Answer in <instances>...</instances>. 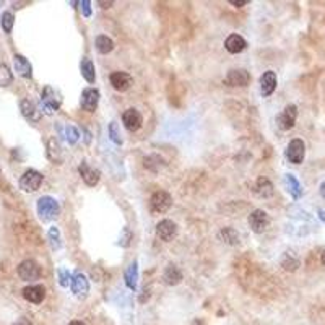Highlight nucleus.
<instances>
[{
	"label": "nucleus",
	"mask_w": 325,
	"mask_h": 325,
	"mask_svg": "<svg viewBox=\"0 0 325 325\" xmlns=\"http://www.w3.org/2000/svg\"><path fill=\"white\" fill-rule=\"evenodd\" d=\"M0 24H2V29L5 33H12L13 24H15V16L12 12H4L0 16Z\"/></svg>",
	"instance_id": "c756f323"
},
{
	"label": "nucleus",
	"mask_w": 325,
	"mask_h": 325,
	"mask_svg": "<svg viewBox=\"0 0 325 325\" xmlns=\"http://www.w3.org/2000/svg\"><path fill=\"white\" fill-rule=\"evenodd\" d=\"M296 117H298V107L294 104H288L277 117V124L281 130H289L294 127Z\"/></svg>",
	"instance_id": "6e6552de"
},
{
	"label": "nucleus",
	"mask_w": 325,
	"mask_h": 325,
	"mask_svg": "<svg viewBox=\"0 0 325 325\" xmlns=\"http://www.w3.org/2000/svg\"><path fill=\"white\" fill-rule=\"evenodd\" d=\"M109 135H111V140L114 141V143H117V145L122 143V137H121L119 127H117V122H111V126H109Z\"/></svg>",
	"instance_id": "72a5a7b5"
},
{
	"label": "nucleus",
	"mask_w": 325,
	"mask_h": 325,
	"mask_svg": "<svg viewBox=\"0 0 325 325\" xmlns=\"http://www.w3.org/2000/svg\"><path fill=\"white\" fill-rule=\"evenodd\" d=\"M163 280L166 281V285H171V286L179 285L182 280V273L176 265H168V269L164 270Z\"/></svg>",
	"instance_id": "4be33fe9"
},
{
	"label": "nucleus",
	"mask_w": 325,
	"mask_h": 325,
	"mask_svg": "<svg viewBox=\"0 0 325 325\" xmlns=\"http://www.w3.org/2000/svg\"><path fill=\"white\" fill-rule=\"evenodd\" d=\"M304 155H306V145L303 140L294 138L289 141V145L286 148V158L289 160V163L293 164H301L304 160Z\"/></svg>",
	"instance_id": "0eeeda50"
},
{
	"label": "nucleus",
	"mask_w": 325,
	"mask_h": 325,
	"mask_svg": "<svg viewBox=\"0 0 325 325\" xmlns=\"http://www.w3.org/2000/svg\"><path fill=\"white\" fill-rule=\"evenodd\" d=\"M320 195L325 198V182H322V186H320Z\"/></svg>",
	"instance_id": "a19ab883"
},
{
	"label": "nucleus",
	"mask_w": 325,
	"mask_h": 325,
	"mask_svg": "<svg viewBox=\"0 0 325 325\" xmlns=\"http://www.w3.org/2000/svg\"><path fill=\"white\" fill-rule=\"evenodd\" d=\"M80 70H81V75L83 78H85L88 83H95L96 80V70H95V64L91 62L90 59H81V64H80Z\"/></svg>",
	"instance_id": "5701e85b"
},
{
	"label": "nucleus",
	"mask_w": 325,
	"mask_h": 325,
	"mask_svg": "<svg viewBox=\"0 0 325 325\" xmlns=\"http://www.w3.org/2000/svg\"><path fill=\"white\" fill-rule=\"evenodd\" d=\"M73 294L80 298V299H85L88 296V291H90V285H88V280L83 273L80 272H75L73 277H72V285H70Z\"/></svg>",
	"instance_id": "9b49d317"
},
{
	"label": "nucleus",
	"mask_w": 325,
	"mask_h": 325,
	"mask_svg": "<svg viewBox=\"0 0 325 325\" xmlns=\"http://www.w3.org/2000/svg\"><path fill=\"white\" fill-rule=\"evenodd\" d=\"M122 122L129 132H137L141 126H143V117H141V114L137 109L130 107V109H127L122 114Z\"/></svg>",
	"instance_id": "ddd939ff"
},
{
	"label": "nucleus",
	"mask_w": 325,
	"mask_h": 325,
	"mask_svg": "<svg viewBox=\"0 0 325 325\" xmlns=\"http://www.w3.org/2000/svg\"><path fill=\"white\" fill-rule=\"evenodd\" d=\"M283 267H285V270H296L298 267H299V262L296 260V259H289V260H286V259H283Z\"/></svg>",
	"instance_id": "f704fd0d"
},
{
	"label": "nucleus",
	"mask_w": 325,
	"mask_h": 325,
	"mask_svg": "<svg viewBox=\"0 0 325 325\" xmlns=\"http://www.w3.org/2000/svg\"><path fill=\"white\" fill-rule=\"evenodd\" d=\"M171 205H172V197L168 192H164V190H158V192H155L152 198H150V210L153 213L168 212Z\"/></svg>",
	"instance_id": "20e7f679"
},
{
	"label": "nucleus",
	"mask_w": 325,
	"mask_h": 325,
	"mask_svg": "<svg viewBox=\"0 0 325 325\" xmlns=\"http://www.w3.org/2000/svg\"><path fill=\"white\" fill-rule=\"evenodd\" d=\"M62 104V98L59 95V91H55L52 86H46L41 93V107L46 114H54L59 111V107Z\"/></svg>",
	"instance_id": "f03ea898"
},
{
	"label": "nucleus",
	"mask_w": 325,
	"mask_h": 325,
	"mask_svg": "<svg viewBox=\"0 0 325 325\" xmlns=\"http://www.w3.org/2000/svg\"><path fill=\"white\" fill-rule=\"evenodd\" d=\"M23 298L33 304H39L46 298V288L43 285H31L23 289Z\"/></svg>",
	"instance_id": "4468645a"
},
{
	"label": "nucleus",
	"mask_w": 325,
	"mask_h": 325,
	"mask_svg": "<svg viewBox=\"0 0 325 325\" xmlns=\"http://www.w3.org/2000/svg\"><path fill=\"white\" fill-rule=\"evenodd\" d=\"M20 111L23 114V117H26L28 121L31 122H36L41 119V111H39V107L29 101V99H23V101L20 103Z\"/></svg>",
	"instance_id": "f3484780"
},
{
	"label": "nucleus",
	"mask_w": 325,
	"mask_h": 325,
	"mask_svg": "<svg viewBox=\"0 0 325 325\" xmlns=\"http://www.w3.org/2000/svg\"><path fill=\"white\" fill-rule=\"evenodd\" d=\"M41 267L35 262V260H23L18 265V277L24 281H35L41 278Z\"/></svg>",
	"instance_id": "39448f33"
},
{
	"label": "nucleus",
	"mask_w": 325,
	"mask_h": 325,
	"mask_svg": "<svg viewBox=\"0 0 325 325\" xmlns=\"http://www.w3.org/2000/svg\"><path fill=\"white\" fill-rule=\"evenodd\" d=\"M43 174L36 169H28L20 178V189L24 192H36V190L43 184Z\"/></svg>",
	"instance_id": "7ed1b4c3"
},
{
	"label": "nucleus",
	"mask_w": 325,
	"mask_h": 325,
	"mask_svg": "<svg viewBox=\"0 0 325 325\" xmlns=\"http://www.w3.org/2000/svg\"><path fill=\"white\" fill-rule=\"evenodd\" d=\"M229 4L234 5V7H243V5L249 4V0H229Z\"/></svg>",
	"instance_id": "4c0bfd02"
},
{
	"label": "nucleus",
	"mask_w": 325,
	"mask_h": 325,
	"mask_svg": "<svg viewBox=\"0 0 325 325\" xmlns=\"http://www.w3.org/2000/svg\"><path fill=\"white\" fill-rule=\"evenodd\" d=\"M130 239H132V234H130V231L126 228V229H124V236H121V244L124 247H127L129 243H130Z\"/></svg>",
	"instance_id": "c9c22d12"
},
{
	"label": "nucleus",
	"mask_w": 325,
	"mask_h": 325,
	"mask_svg": "<svg viewBox=\"0 0 325 325\" xmlns=\"http://www.w3.org/2000/svg\"><path fill=\"white\" fill-rule=\"evenodd\" d=\"M156 236L164 243H169L178 236V224L171 220H163L156 224Z\"/></svg>",
	"instance_id": "1a4fd4ad"
},
{
	"label": "nucleus",
	"mask_w": 325,
	"mask_h": 325,
	"mask_svg": "<svg viewBox=\"0 0 325 325\" xmlns=\"http://www.w3.org/2000/svg\"><path fill=\"white\" fill-rule=\"evenodd\" d=\"M220 236L226 241V243L229 244H238L239 243V236H238V232L234 229H231V228H224L221 232H220Z\"/></svg>",
	"instance_id": "2f4dec72"
},
{
	"label": "nucleus",
	"mask_w": 325,
	"mask_h": 325,
	"mask_svg": "<svg viewBox=\"0 0 325 325\" xmlns=\"http://www.w3.org/2000/svg\"><path fill=\"white\" fill-rule=\"evenodd\" d=\"M137 283H138V263L132 262L129 265V269L126 270V285L135 291L137 289Z\"/></svg>",
	"instance_id": "b1692460"
},
{
	"label": "nucleus",
	"mask_w": 325,
	"mask_h": 325,
	"mask_svg": "<svg viewBox=\"0 0 325 325\" xmlns=\"http://www.w3.org/2000/svg\"><path fill=\"white\" fill-rule=\"evenodd\" d=\"M255 194L260 198H269L273 195V184L267 178H259L255 182Z\"/></svg>",
	"instance_id": "412c9836"
},
{
	"label": "nucleus",
	"mask_w": 325,
	"mask_h": 325,
	"mask_svg": "<svg viewBox=\"0 0 325 325\" xmlns=\"http://www.w3.org/2000/svg\"><path fill=\"white\" fill-rule=\"evenodd\" d=\"M322 263H323V265H325V252H323V254H322Z\"/></svg>",
	"instance_id": "37998d69"
},
{
	"label": "nucleus",
	"mask_w": 325,
	"mask_h": 325,
	"mask_svg": "<svg viewBox=\"0 0 325 325\" xmlns=\"http://www.w3.org/2000/svg\"><path fill=\"white\" fill-rule=\"evenodd\" d=\"M57 275H59V283H61V286L67 288V286L72 285V277H73V275H70V272L67 270V269H59Z\"/></svg>",
	"instance_id": "473e14b6"
},
{
	"label": "nucleus",
	"mask_w": 325,
	"mask_h": 325,
	"mask_svg": "<svg viewBox=\"0 0 325 325\" xmlns=\"http://www.w3.org/2000/svg\"><path fill=\"white\" fill-rule=\"evenodd\" d=\"M47 158L54 163H59L62 160V150L55 138H51L47 141Z\"/></svg>",
	"instance_id": "a878e982"
},
{
	"label": "nucleus",
	"mask_w": 325,
	"mask_h": 325,
	"mask_svg": "<svg viewBox=\"0 0 325 325\" xmlns=\"http://www.w3.org/2000/svg\"><path fill=\"white\" fill-rule=\"evenodd\" d=\"M80 5H81V10H83V15L85 16H91V8H90V2L88 0H83V2H80Z\"/></svg>",
	"instance_id": "e433bc0d"
},
{
	"label": "nucleus",
	"mask_w": 325,
	"mask_h": 325,
	"mask_svg": "<svg viewBox=\"0 0 325 325\" xmlns=\"http://www.w3.org/2000/svg\"><path fill=\"white\" fill-rule=\"evenodd\" d=\"M36 210H38V215L44 221H51V220L57 218V215H59V212H61V206H59V202H57L55 198L44 195L38 200Z\"/></svg>",
	"instance_id": "f257e3e1"
},
{
	"label": "nucleus",
	"mask_w": 325,
	"mask_h": 325,
	"mask_svg": "<svg viewBox=\"0 0 325 325\" xmlns=\"http://www.w3.org/2000/svg\"><path fill=\"white\" fill-rule=\"evenodd\" d=\"M269 224H270V216L263 210H254L249 215V226H251V229L257 232V234L267 231Z\"/></svg>",
	"instance_id": "423d86ee"
},
{
	"label": "nucleus",
	"mask_w": 325,
	"mask_h": 325,
	"mask_svg": "<svg viewBox=\"0 0 325 325\" xmlns=\"http://www.w3.org/2000/svg\"><path fill=\"white\" fill-rule=\"evenodd\" d=\"M285 182H286V187L289 190V194L293 195L294 198H299L303 195V187L299 184V181L293 176V174H286L285 176Z\"/></svg>",
	"instance_id": "bb28decb"
},
{
	"label": "nucleus",
	"mask_w": 325,
	"mask_h": 325,
	"mask_svg": "<svg viewBox=\"0 0 325 325\" xmlns=\"http://www.w3.org/2000/svg\"><path fill=\"white\" fill-rule=\"evenodd\" d=\"M59 130H61V133L65 137V140L69 141L70 145L77 143L78 138H80V132H78L77 129H75L73 126H65L64 129H62V127H59Z\"/></svg>",
	"instance_id": "c85d7f7f"
},
{
	"label": "nucleus",
	"mask_w": 325,
	"mask_h": 325,
	"mask_svg": "<svg viewBox=\"0 0 325 325\" xmlns=\"http://www.w3.org/2000/svg\"><path fill=\"white\" fill-rule=\"evenodd\" d=\"M49 243H51V247L54 249V251H57V249H61L62 246V238H61V231L57 229L55 226H52L51 229H49Z\"/></svg>",
	"instance_id": "7c9ffc66"
},
{
	"label": "nucleus",
	"mask_w": 325,
	"mask_h": 325,
	"mask_svg": "<svg viewBox=\"0 0 325 325\" xmlns=\"http://www.w3.org/2000/svg\"><path fill=\"white\" fill-rule=\"evenodd\" d=\"M78 171L81 174L83 181H85L88 186H96L99 182V178H101V172H99L98 169H95V168H91L88 163H81Z\"/></svg>",
	"instance_id": "a211bd4d"
},
{
	"label": "nucleus",
	"mask_w": 325,
	"mask_h": 325,
	"mask_svg": "<svg viewBox=\"0 0 325 325\" xmlns=\"http://www.w3.org/2000/svg\"><path fill=\"white\" fill-rule=\"evenodd\" d=\"M13 65H15V72L23 78H31L33 77V67L29 64V61L21 54H15L13 55Z\"/></svg>",
	"instance_id": "2eb2a0df"
},
{
	"label": "nucleus",
	"mask_w": 325,
	"mask_h": 325,
	"mask_svg": "<svg viewBox=\"0 0 325 325\" xmlns=\"http://www.w3.org/2000/svg\"><path fill=\"white\" fill-rule=\"evenodd\" d=\"M80 103H81V107L86 112H95L96 107H98V103H99V91L96 88L83 90Z\"/></svg>",
	"instance_id": "f8f14e48"
},
{
	"label": "nucleus",
	"mask_w": 325,
	"mask_h": 325,
	"mask_svg": "<svg viewBox=\"0 0 325 325\" xmlns=\"http://www.w3.org/2000/svg\"><path fill=\"white\" fill-rule=\"evenodd\" d=\"M13 83V72L7 64H0V88H7Z\"/></svg>",
	"instance_id": "cd10ccee"
},
{
	"label": "nucleus",
	"mask_w": 325,
	"mask_h": 325,
	"mask_svg": "<svg viewBox=\"0 0 325 325\" xmlns=\"http://www.w3.org/2000/svg\"><path fill=\"white\" fill-rule=\"evenodd\" d=\"M69 325H86L85 322H78V320H75V322H70Z\"/></svg>",
	"instance_id": "79ce46f5"
},
{
	"label": "nucleus",
	"mask_w": 325,
	"mask_h": 325,
	"mask_svg": "<svg viewBox=\"0 0 325 325\" xmlns=\"http://www.w3.org/2000/svg\"><path fill=\"white\" fill-rule=\"evenodd\" d=\"M275 88H277V75L275 72L269 70L265 72L262 77H260V90H262V95L263 96H270Z\"/></svg>",
	"instance_id": "aec40b11"
},
{
	"label": "nucleus",
	"mask_w": 325,
	"mask_h": 325,
	"mask_svg": "<svg viewBox=\"0 0 325 325\" xmlns=\"http://www.w3.org/2000/svg\"><path fill=\"white\" fill-rule=\"evenodd\" d=\"M95 46L99 54H109L114 49V41L111 38H107L106 35H99L95 41Z\"/></svg>",
	"instance_id": "393cba45"
},
{
	"label": "nucleus",
	"mask_w": 325,
	"mask_h": 325,
	"mask_svg": "<svg viewBox=\"0 0 325 325\" xmlns=\"http://www.w3.org/2000/svg\"><path fill=\"white\" fill-rule=\"evenodd\" d=\"M99 5H103V8H109L112 5V2H99Z\"/></svg>",
	"instance_id": "ea45409f"
},
{
	"label": "nucleus",
	"mask_w": 325,
	"mask_h": 325,
	"mask_svg": "<svg viewBox=\"0 0 325 325\" xmlns=\"http://www.w3.org/2000/svg\"><path fill=\"white\" fill-rule=\"evenodd\" d=\"M246 46H247L246 39L243 36H239V35H231V36H228L226 41H224V47H226V51L229 54L243 52L244 49H246Z\"/></svg>",
	"instance_id": "6ab92c4d"
},
{
	"label": "nucleus",
	"mask_w": 325,
	"mask_h": 325,
	"mask_svg": "<svg viewBox=\"0 0 325 325\" xmlns=\"http://www.w3.org/2000/svg\"><path fill=\"white\" fill-rule=\"evenodd\" d=\"M249 81H251V75H249L247 70L244 69H234V70H229L226 78H224V83H226L228 86H247Z\"/></svg>",
	"instance_id": "9d476101"
},
{
	"label": "nucleus",
	"mask_w": 325,
	"mask_h": 325,
	"mask_svg": "<svg viewBox=\"0 0 325 325\" xmlns=\"http://www.w3.org/2000/svg\"><path fill=\"white\" fill-rule=\"evenodd\" d=\"M133 78L126 72H114L111 75V85L117 91H126L132 86Z\"/></svg>",
	"instance_id": "dca6fc26"
},
{
	"label": "nucleus",
	"mask_w": 325,
	"mask_h": 325,
	"mask_svg": "<svg viewBox=\"0 0 325 325\" xmlns=\"http://www.w3.org/2000/svg\"><path fill=\"white\" fill-rule=\"evenodd\" d=\"M13 325H33L28 319H24V317H21V319H18V320H16Z\"/></svg>",
	"instance_id": "58836bf2"
}]
</instances>
